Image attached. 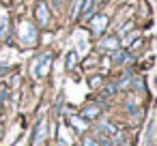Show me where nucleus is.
Masks as SVG:
<instances>
[]
</instances>
